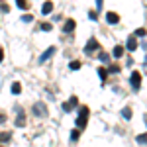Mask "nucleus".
<instances>
[{"label":"nucleus","mask_w":147,"mask_h":147,"mask_svg":"<svg viewBox=\"0 0 147 147\" xmlns=\"http://www.w3.org/2000/svg\"><path fill=\"white\" fill-rule=\"evenodd\" d=\"M98 75H100V79L104 80V79H106V75H108V71H106V69H98Z\"/></svg>","instance_id":"20"},{"label":"nucleus","mask_w":147,"mask_h":147,"mask_svg":"<svg viewBox=\"0 0 147 147\" xmlns=\"http://www.w3.org/2000/svg\"><path fill=\"white\" fill-rule=\"evenodd\" d=\"M79 137H80L79 129H73V131H71V141H77V139H79Z\"/></svg>","instance_id":"16"},{"label":"nucleus","mask_w":147,"mask_h":147,"mask_svg":"<svg viewBox=\"0 0 147 147\" xmlns=\"http://www.w3.org/2000/svg\"><path fill=\"white\" fill-rule=\"evenodd\" d=\"M88 18H90V20H94V22H96V20H98V14H96V12L92 10L90 14H88Z\"/></svg>","instance_id":"22"},{"label":"nucleus","mask_w":147,"mask_h":147,"mask_svg":"<svg viewBox=\"0 0 147 147\" xmlns=\"http://www.w3.org/2000/svg\"><path fill=\"white\" fill-rule=\"evenodd\" d=\"M69 67L73 69V71H79L82 65H80V61H71V65H69Z\"/></svg>","instance_id":"15"},{"label":"nucleus","mask_w":147,"mask_h":147,"mask_svg":"<svg viewBox=\"0 0 147 147\" xmlns=\"http://www.w3.org/2000/svg\"><path fill=\"white\" fill-rule=\"evenodd\" d=\"M94 49H98V41H96V39H94V37H92L90 41H88V43H86V47H84V51H86V53H92V51H94Z\"/></svg>","instance_id":"5"},{"label":"nucleus","mask_w":147,"mask_h":147,"mask_svg":"<svg viewBox=\"0 0 147 147\" xmlns=\"http://www.w3.org/2000/svg\"><path fill=\"white\" fill-rule=\"evenodd\" d=\"M122 116H124L125 120H129V118H131V108H127V106H125L124 110H122Z\"/></svg>","instance_id":"14"},{"label":"nucleus","mask_w":147,"mask_h":147,"mask_svg":"<svg viewBox=\"0 0 147 147\" xmlns=\"http://www.w3.org/2000/svg\"><path fill=\"white\" fill-rule=\"evenodd\" d=\"M12 92H14V94H20V92H22V84H20V82H14V84H12Z\"/></svg>","instance_id":"13"},{"label":"nucleus","mask_w":147,"mask_h":147,"mask_svg":"<svg viewBox=\"0 0 147 147\" xmlns=\"http://www.w3.org/2000/svg\"><path fill=\"white\" fill-rule=\"evenodd\" d=\"M73 30H75V20H67L65 26H63V32H65V34H71Z\"/></svg>","instance_id":"8"},{"label":"nucleus","mask_w":147,"mask_h":147,"mask_svg":"<svg viewBox=\"0 0 147 147\" xmlns=\"http://www.w3.org/2000/svg\"><path fill=\"white\" fill-rule=\"evenodd\" d=\"M41 30H43V32H51L53 26H51V24H41Z\"/></svg>","instance_id":"19"},{"label":"nucleus","mask_w":147,"mask_h":147,"mask_svg":"<svg viewBox=\"0 0 147 147\" xmlns=\"http://www.w3.org/2000/svg\"><path fill=\"white\" fill-rule=\"evenodd\" d=\"M0 141L2 143H8L10 141V134H0Z\"/></svg>","instance_id":"17"},{"label":"nucleus","mask_w":147,"mask_h":147,"mask_svg":"<svg viewBox=\"0 0 147 147\" xmlns=\"http://www.w3.org/2000/svg\"><path fill=\"white\" fill-rule=\"evenodd\" d=\"M51 10H53V2H49V0H47L45 4H43V8H41V14H51Z\"/></svg>","instance_id":"10"},{"label":"nucleus","mask_w":147,"mask_h":147,"mask_svg":"<svg viewBox=\"0 0 147 147\" xmlns=\"http://www.w3.org/2000/svg\"><path fill=\"white\" fill-rule=\"evenodd\" d=\"M22 20H24V22H34V16H30V14H26V16H24Z\"/></svg>","instance_id":"24"},{"label":"nucleus","mask_w":147,"mask_h":147,"mask_svg":"<svg viewBox=\"0 0 147 147\" xmlns=\"http://www.w3.org/2000/svg\"><path fill=\"white\" fill-rule=\"evenodd\" d=\"M100 61H102V63H108L110 59H108V55H106V53H100Z\"/></svg>","instance_id":"23"},{"label":"nucleus","mask_w":147,"mask_h":147,"mask_svg":"<svg viewBox=\"0 0 147 147\" xmlns=\"http://www.w3.org/2000/svg\"><path fill=\"white\" fill-rule=\"evenodd\" d=\"M2 59H4V51L0 49V63H2Z\"/></svg>","instance_id":"29"},{"label":"nucleus","mask_w":147,"mask_h":147,"mask_svg":"<svg viewBox=\"0 0 147 147\" xmlns=\"http://www.w3.org/2000/svg\"><path fill=\"white\" fill-rule=\"evenodd\" d=\"M32 112H34L35 116H47V106H45V104H41V102H37V104H34Z\"/></svg>","instance_id":"3"},{"label":"nucleus","mask_w":147,"mask_h":147,"mask_svg":"<svg viewBox=\"0 0 147 147\" xmlns=\"http://www.w3.org/2000/svg\"><path fill=\"white\" fill-rule=\"evenodd\" d=\"M86 118H88V108L82 106L79 110V118H77V127H79V129H82V127L86 125Z\"/></svg>","instance_id":"1"},{"label":"nucleus","mask_w":147,"mask_h":147,"mask_svg":"<svg viewBox=\"0 0 147 147\" xmlns=\"http://www.w3.org/2000/svg\"><path fill=\"white\" fill-rule=\"evenodd\" d=\"M125 47H127L129 51H136V49H137V41H136V37H129V39H127V43H125Z\"/></svg>","instance_id":"9"},{"label":"nucleus","mask_w":147,"mask_h":147,"mask_svg":"<svg viewBox=\"0 0 147 147\" xmlns=\"http://www.w3.org/2000/svg\"><path fill=\"white\" fill-rule=\"evenodd\" d=\"M129 82H131V88L134 90H137L139 86H141V73H131V79H129Z\"/></svg>","instance_id":"2"},{"label":"nucleus","mask_w":147,"mask_h":147,"mask_svg":"<svg viewBox=\"0 0 147 147\" xmlns=\"http://www.w3.org/2000/svg\"><path fill=\"white\" fill-rule=\"evenodd\" d=\"M112 55L114 57H122V55H124V45H116V47H114V51H112Z\"/></svg>","instance_id":"11"},{"label":"nucleus","mask_w":147,"mask_h":147,"mask_svg":"<svg viewBox=\"0 0 147 147\" xmlns=\"http://www.w3.org/2000/svg\"><path fill=\"white\" fill-rule=\"evenodd\" d=\"M67 104H69V106H71V108H75V106L79 104V100H77V96H71V100H69Z\"/></svg>","instance_id":"18"},{"label":"nucleus","mask_w":147,"mask_h":147,"mask_svg":"<svg viewBox=\"0 0 147 147\" xmlns=\"http://www.w3.org/2000/svg\"><path fill=\"white\" fill-rule=\"evenodd\" d=\"M96 6L100 8V6H102V0H96Z\"/></svg>","instance_id":"30"},{"label":"nucleus","mask_w":147,"mask_h":147,"mask_svg":"<svg viewBox=\"0 0 147 147\" xmlns=\"http://www.w3.org/2000/svg\"><path fill=\"white\" fill-rule=\"evenodd\" d=\"M4 120H6V114H4V112H0V124H2Z\"/></svg>","instance_id":"28"},{"label":"nucleus","mask_w":147,"mask_h":147,"mask_svg":"<svg viewBox=\"0 0 147 147\" xmlns=\"http://www.w3.org/2000/svg\"><path fill=\"white\" fill-rule=\"evenodd\" d=\"M53 53H55V47H49V49H47L45 53H43V55L39 57V63H45V61L49 59V57H53Z\"/></svg>","instance_id":"7"},{"label":"nucleus","mask_w":147,"mask_h":147,"mask_svg":"<svg viewBox=\"0 0 147 147\" xmlns=\"http://www.w3.org/2000/svg\"><path fill=\"white\" fill-rule=\"evenodd\" d=\"M16 4H18L20 8H26V6H28V4H26V0H16Z\"/></svg>","instance_id":"25"},{"label":"nucleus","mask_w":147,"mask_h":147,"mask_svg":"<svg viewBox=\"0 0 147 147\" xmlns=\"http://www.w3.org/2000/svg\"><path fill=\"white\" fill-rule=\"evenodd\" d=\"M137 143L147 145V134H139V136H137Z\"/></svg>","instance_id":"12"},{"label":"nucleus","mask_w":147,"mask_h":147,"mask_svg":"<svg viewBox=\"0 0 147 147\" xmlns=\"http://www.w3.org/2000/svg\"><path fill=\"white\" fill-rule=\"evenodd\" d=\"M145 124H147V118H145Z\"/></svg>","instance_id":"31"},{"label":"nucleus","mask_w":147,"mask_h":147,"mask_svg":"<svg viewBox=\"0 0 147 147\" xmlns=\"http://www.w3.org/2000/svg\"><path fill=\"white\" fill-rule=\"evenodd\" d=\"M71 110H73V108H71L67 102H65V104H63V112H71Z\"/></svg>","instance_id":"26"},{"label":"nucleus","mask_w":147,"mask_h":147,"mask_svg":"<svg viewBox=\"0 0 147 147\" xmlns=\"http://www.w3.org/2000/svg\"><path fill=\"white\" fill-rule=\"evenodd\" d=\"M110 71H112V73H118V71H120V67H118V65H112V67H110Z\"/></svg>","instance_id":"27"},{"label":"nucleus","mask_w":147,"mask_h":147,"mask_svg":"<svg viewBox=\"0 0 147 147\" xmlns=\"http://www.w3.org/2000/svg\"><path fill=\"white\" fill-rule=\"evenodd\" d=\"M106 20H108V24H118L120 22V16H118L116 12H108V14H106Z\"/></svg>","instance_id":"6"},{"label":"nucleus","mask_w":147,"mask_h":147,"mask_svg":"<svg viewBox=\"0 0 147 147\" xmlns=\"http://www.w3.org/2000/svg\"><path fill=\"white\" fill-rule=\"evenodd\" d=\"M16 112H18V120H16V125H18V127H24V125H26V116H24V110L20 108V106H18V108H16Z\"/></svg>","instance_id":"4"},{"label":"nucleus","mask_w":147,"mask_h":147,"mask_svg":"<svg viewBox=\"0 0 147 147\" xmlns=\"http://www.w3.org/2000/svg\"><path fill=\"white\" fill-rule=\"evenodd\" d=\"M136 35H137V37H143V35H145V30H143V28L136 30Z\"/></svg>","instance_id":"21"}]
</instances>
